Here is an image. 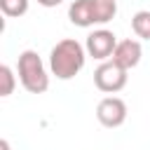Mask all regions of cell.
Masks as SVG:
<instances>
[{
	"mask_svg": "<svg viewBox=\"0 0 150 150\" xmlns=\"http://www.w3.org/2000/svg\"><path fill=\"white\" fill-rule=\"evenodd\" d=\"M84 61H87V49L82 42L73 38L59 40L49 52V70L59 80H73L84 68Z\"/></svg>",
	"mask_w": 150,
	"mask_h": 150,
	"instance_id": "obj_1",
	"label": "cell"
},
{
	"mask_svg": "<svg viewBox=\"0 0 150 150\" xmlns=\"http://www.w3.org/2000/svg\"><path fill=\"white\" fill-rule=\"evenodd\" d=\"M117 14V0H75L68 7V19L73 26L89 28L96 23H108Z\"/></svg>",
	"mask_w": 150,
	"mask_h": 150,
	"instance_id": "obj_2",
	"label": "cell"
},
{
	"mask_svg": "<svg viewBox=\"0 0 150 150\" xmlns=\"http://www.w3.org/2000/svg\"><path fill=\"white\" fill-rule=\"evenodd\" d=\"M16 73H19V82L26 91L30 94H45L49 89V75L47 68L40 59L38 52L26 49L19 54V63H16Z\"/></svg>",
	"mask_w": 150,
	"mask_h": 150,
	"instance_id": "obj_3",
	"label": "cell"
},
{
	"mask_svg": "<svg viewBox=\"0 0 150 150\" xmlns=\"http://www.w3.org/2000/svg\"><path fill=\"white\" fill-rule=\"evenodd\" d=\"M129 70H124L122 66H117L112 59L110 61H103L96 70H94V84L98 91L103 94H117L120 89H124L127 84V75Z\"/></svg>",
	"mask_w": 150,
	"mask_h": 150,
	"instance_id": "obj_4",
	"label": "cell"
},
{
	"mask_svg": "<svg viewBox=\"0 0 150 150\" xmlns=\"http://www.w3.org/2000/svg\"><path fill=\"white\" fill-rule=\"evenodd\" d=\"M117 47V38L112 30H105V28H98L94 33L87 35V42H84V49H87V56H94L96 61H110L112 59V52Z\"/></svg>",
	"mask_w": 150,
	"mask_h": 150,
	"instance_id": "obj_5",
	"label": "cell"
},
{
	"mask_svg": "<svg viewBox=\"0 0 150 150\" xmlns=\"http://www.w3.org/2000/svg\"><path fill=\"white\" fill-rule=\"evenodd\" d=\"M96 120L103 127H108V129L122 127L124 120H127V103L120 96H105V98H101L98 105H96Z\"/></svg>",
	"mask_w": 150,
	"mask_h": 150,
	"instance_id": "obj_6",
	"label": "cell"
},
{
	"mask_svg": "<svg viewBox=\"0 0 150 150\" xmlns=\"http://www.w3.org/2000/svg\"><path fill=\"white\" fill-rule=\"evenodd\" d=\"M141 56H143V47H141L138 40H131V38L120 40L117 47H115V52H112V61L117 66H122L124 70L136 68L141 63Z\"/></svg>",
	"mask_w": 150,
	"mask_h": 150,
	"instance_id": "obj_7",
	"label": "cell"
},
{
	"mask_svg": "<svg viewBox=\"0 0 150 150\" xmlns=\"http://www.w3.org/2000/svg\"><path fill=\"white\" fill-rule=\"evenodd\" d=\"M131 30L136 33V38L150 40V12L148 9H141L131 16Z\"/></svg>",
	"mask_w": 150,
	"mask_h": 150,
	"instance_id": "obj_8",
	"label": "cell"
},
{
	"mask_svg": "<svg viewBox=\"0 0 150 150\" xmlns=\"http://www.w3.org/2000/svg\"><path fill=\"white\" fill-rule=\"evenodd\" d=\"M0 9L9 19H19L28 12V0H0Z\"/></svg>",
	"mask_w": 150,
	"mask_h": 150,
	"instance_id": "obj_9",
	"label": "cell"
},
{
	"mask_svg": "<svg viewBox=\"0 0 150 150\" xmlns=\"http://www.w3.org/2000/svg\"><path fill=\"white\" fill-rule=\"evenodd\" d=\"M0 80H2V89H0V96H9L12 91H14V84H16V80H14V73H12V68L9 66H0Z\"/></svg>",
	"mask_w": 150,
	"mask_h": 150,
	"instance_id": "obj_10",
	"label": "cell"
},
{
	"mask_svg": "<svg viewBox=\"0 0 150 150\" xmlns=\"http://www.w3.org/2000/svg\"><path fill=\"white\" fill-rule=\"evenodd\" d=\"M42 7H56V5H61L63 0H38Z\"/></svg>",
	"mask_w": 150,
	"mask_h": 150,
	"instance_id": "obj_11",
	"label": "cell"
},
{
	"mask_svg": "<svg viewBox=\"0 0 150 150\" xmlns=\"http://www.w3.org/2000/svg\"><path fill=\"white\" fill-rule=\"evenodd\" d=\"M0 150H12V148H9V141H7V138H2V141H0Z\"/></svg>",
	"mask_w": 150,
	"mask_h": 150,
	"instance_id": "obj_12",
	"label": "cell"
}]
</instances>
